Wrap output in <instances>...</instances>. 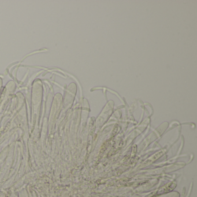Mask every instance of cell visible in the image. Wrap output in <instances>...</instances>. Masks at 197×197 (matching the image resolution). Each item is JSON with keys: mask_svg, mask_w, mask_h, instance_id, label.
<instances>
[{"mask_svg": "<svg viewBox=\"0 0 197 197\" xmlns=\"http://www.w3.org/2000/svg\"><path fill=\"white\" fill-rule=\"evenodd\" d=\"M176 187V184L172 182L170 184H167L166 186H165L164 187H163L162 188H161L160 190H159L157 194H162L164 193H168L170 191H171L173 189H174V187Z\"/></svg>", "mask_w": 197, "mask_h": 197, "instance_id": "cell-1", "label": "cell"}]
</instances>
